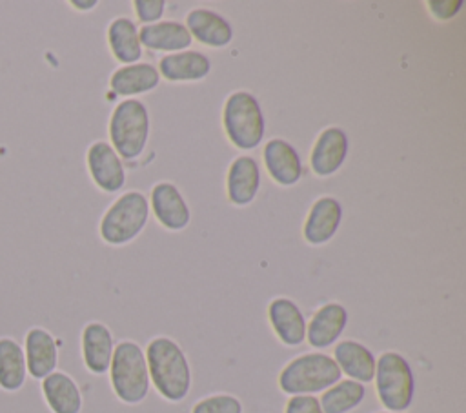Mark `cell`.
Wrapping results in <instances>:
<instances>
[{
  "label": "cell",
  "instance_id": "obj_1",
  "mask_svg": "<svg viewBox=\"0 0 466 413\" xmlns=\"http://www.w3.org/2000/svg\"><path fill=\"white\" fill-rule=\"evenodd\" d=\"M149 382L160 397L180 402L191 388V369L182 348L169 337H155L146 349Z\"/></svg>",
  "mask_w": 466,
  "mask_h": 413
},
{
  "label": "cell",
  "instance_id": "obj_2",
  "mask_svg": "<svg viewBox=\"0 0 466 413\" xmlns=\"http://www.w3.org/2000/svg\"><path fill=\"white\" fill-rule=\"evenodd\" d=\"M111 388L124 404H140L149 393V373L142 348L133 340H122L113 349L109 364Z\"/></svg>",
  "mask_w": 466,
  "mask_h": 413
},
{
  "label": "cell",
  "instance_id": "obj_3",
  "mask_svg": "<svg viewBox=\"0 0 466 413\" xmlns=\"http://www.w3.org/2000/svg\"><path fill=\"white\" fill-rule=\"evenodd\" d=\"M340 369L326 353H304L288 362L279 375V388L288 395L326 391L340 380Z\"/></svg>",
  "mask_w": 466,
  "mask_h": 413
},
{
  "label": "cell",
  "instance_id": "obj_4",
  "mask_svg": "<svg viewBox=\"0 0 466 413\" xmlns=\"http://www.w3.org/2000/svg\"><path fill=\"white\" fill-rule=\"evenodd\" d=\"M375 389L388 411L402 413L413 400L415 382L408 360L397 351H384L375 360Z\"/></svg>",
  "mask_w": 466,
  "mask_h": 413
},
{
  "label": "cell",
  "instance_id": "obj_5",
  "mask_svg": "<svg viewBox=\"0 0 466 413\" xmlns=\"http://www.w3.org/2000/svg\"><path fill=\"white\" fill-rule=\"evenodd\" d=\"M149 116L140 100L129 98L120 102L109 120V136L118 153L126 160L137 158L147 142Z\"/></svg>",
  "mask_w": 466,
  "mask_h": 413
},
{
  "label": "cell",
  "instance_id": "obj_6",
  "mask_svg": "<svg viewBox=\"0 0 466 413\" xmlns=\"http://www.w3.org/2000/svg\"><path fill=\"white\" fill-rule=\"evenodd\" d=\"M224 129L238 149H255L264 136V116L257 98L248 91H237L224 104Z\"/></svg>",
  "mask_w": 466,
  "mask_h": 413
},
{
  "label": "cell",
  "instance_id": "obj_7",
  "mask_svg": "<svg viewBox=\"0 0 466 413\" xmlns=\"http://www.w3.org/2000/svg\"><path fill=\"white\" fill-rule=\"evenodd\" d=\"M149 206L142 193L129 191L116 198L100 220V237L111 246L131 242L146 226Z\"/></svg>",
  "mask_w": 466,
  "mask_h": 413
},
{
  "label": "cell",
  "instance_id": "obj_8",
  "mask_svg": "<svg viewBox=\"0 0 466 413\" xmlns=\"http://www.w3.org/2000/svg\"><path fill=\"white\" fill-rule=\"evenodd\" d=\"M24 357L27 377L42 380L49 373L56 371L58 366V342L42 326H31L24 337Z\"/></svg>",
  "mask_w": 466,
  "mask_h": 413
},
{
  "label": "cell",
  "instance_id": "obj_9",
  "mask_svg": "<svg viewBox=\"0 0 466 413\" xmlns=\"http://www.w3.org/2000/svg\"><path fill=\"white\" fill-rule=\"evenodd\" d=\"M87 169L93 182L106 193H115L124 186L126 175L120 158L116 156L115 149L104 142H93L86 155Z\"/></svg>",
  "mask_w": 466,
  "mask_h": 413
},
{
  "label": "cell",
  "instance_id": "obj_10",
  "mask_svg": "<svg viewBox=\"0 0 466 413\" xmlns=\"http://www.w3.org/2000/svg\"><path fill=\"white\" fill-rule=\"evenodd\" d=\"M82 360L89 373L102 375L109 369L113 357V335L102 322H87L80 335Z\"/></svg>",
  "mask_w": 466,
  "mask_h": 413
},
{
  "label": "cell",
  "instance_id": "obj_11",
  "mask_svg": "<svg viewBox=\"0 0 466 413\" xmlns=\"http://www.w3.org/2000/svg\"><path fill=\"white\" fill-rule=\"evenodd\" d=\"M44 402L51 413H80L82 393L78 384L66 371H53L40 380Z\"/></svg>",
  "mask_w": 466,
  "mask_h": 413
},
{
  "label": "cell",
  "instance_id": "obj_12",
  "mask_svg": "<svg viewBox=\"0 0 466 413\" xmlns=\"http://www.w3.org/2000/svg\"><path fill=\"white\" fill-rule=\"evenodd\" d=\"M346 324H348V311L342 304L339 302L324 304L313 313L306 327V338L313 348H319V349L328 348L337 342Z\"/></svg>",
  "mask_w": 466,
  "mask_h": 413
},
{
  "label": "cell",
  "instance_id": "obj_13",
  "mask_svg": "<svg viewBox=\"0 0 466 413\" xmlns=\"http://www.w3.org/2000/svg\"><path fill=\"white\" fill-rule=\"evenodd\" d=\"M269 324L286 346H299L306 338V318L299 306L289 298H275L268 306Z\"/></svg>",
  "mask_w": 466,
  "mask_h": 413
},
{
  "label": "cell",
  "instance_id": "obj_14",
  "mask_svg": "<svg viewBox=\"0 0 466 413\" xmlns=\"http://www.w3.org/2000/svg\"><path fill=\"white\" fill-rule=\"evenodd\" d=\"M348 155V136L340 127L324 129L311 151V169L319 176L333 175Z\"/></svg>",
  "mask_w": 466,
  "mask_h": 413
},
{
  "label": "cell",
  "instance_id": "obj_15",
  "mask_svg": "<svg viewBox=\"0 0 466 413\" xmlns=\"http://www.w3.org/2000/svg\"><path fill=\"white\" fill-rule=\"evenodd\" d=\"M151 206L157 220L171 231L184 229L189 224V207L178 189L169 182H160L153 187Z\"/></svg>",
  "mask_w": 466,
  "mask_h": 413
},
{
  "label": "cell",
  "instance_id": "obj_16",
  "mask_svg": "<svg viewBox=\"0 0 466 413\" xmlns=\"http://www.w3.org/2000/svg\"><path fill=\"white\" fill-rule=\"evenodd\" d=\"M186 27L191 38L209 47H224L233 38L229 22L211 9H193L186 16Z\"/></svg>",
  "mask_w": 466,
  "mask_h": 413
},
{
  "label": "cell",
  "instance_id": "obj_17",
  "mask_svg": "<svg viewBox=\"0 0 466 413\" xmlns=\"http://www.w3.org/2000/svg\"><path fill=\"white\" fill-rule=\"evenodd\" d=\"M342 218V207L333 196L319 198L306 218L304 224V238L313 244H326L339 229Z\"/></svg>",
  "mask_w": 466,
  "mask_h": 413
},
{
  "label": "cell",
  "instance_id": "obj_18",
  "mask_svg": "<svg viewBox=\"0 0 466 413\" xmlns=\"http://www.w3.org/2000/svg\"><path fill=\"white\" fill-rule=\"evenodd\" d=\"M264 162L271 178L280 186H293L302 175L300 158L295 147L282 138H273L266 144Z\"/></svg>",
  "mask_w": 466,
  "mask_h": 413
},
{
  "label": "cell",
  "instance_id": "obj_19",
  "mask_svg": "<svg viewBox=\"0 0 466 413\" xmlns=\"http://www.w3.org/2000/svg\"><path fill=\"white\" fill-rule=\"evenodd\" d=\"M335 364L340 373H346L350 380L366 384L373 380L375 375V357L373 353L357 340H342L335 346Z\"/></svg>",
  "mask_w": 466,
  "mask_h": 413
},
{
  "label": "cell",
  "instance_id": "obj_20",
  "mask_svg": "<svg viewBox=\"0 0 466 413\" xmlns=\"http://www.w3.org/2000/svg\"><path fill=\"white\" fill-rule=\"evenodd\" d=\"M260 186L258 164L251 156H238L228 171V196L235 206L249 204Z\"/></svg>",
  "mask_w": 466,
  "mask_h": 413
},
{
  "label": "cell",
  "instance_id": "obj_21",
  "mask_svg": "<svg viewBox=\"0 0 466 413\" xmlns=\"http://www.w3.org/2000/svg\"><path fill=\"white\" fill-rule=\"evenodd\" d=\"M27 380V368L22 344L9 335L0 337V389L16 393Z\"/></svg>",
  "mask_w": 466,
  "mask_h": 413
},
{
  "label": "cell",
  "instance_id": "obj_22",
  "mask_svg": "<svg viewBox=\"0 0 466 413\" xmlns=\"http://www.w3.org/2000/svg\"><path fill=\"white\" fill-rule=\"evenodd\" d=\"M160 75L169 82H193L208 76L209 58L198 51H182L160 60Z\"/></svg>",
  "mask_w": 466,
  "mask_h": 413
},
{
  "label": "cell",
  "instance_id": "obj_23",
  "mask_svg": "<svg viewBox=\"0 0 466 413\" xmlns=\"http://www.w3.org/2000/svg\"><path fill=\"white\" fill-rule=\"evenodd\" d=\"M138 40L146 47L157 51H182L193 42L187 27L171 20L144 25L138 33Z\"/></svg>",
  "mask_w": 466,
  "mask_h": 413
},
{
  "label": "cell",
  "instance_id": "obj_24",
  "mask_svg": "<svg viewBox=\"0 0 466 413\" xmlns=\"http://www.w3.org/2000/svg\"><path fill=\"white\" fill-rule=\"evenodd\" d=\"M109 86L122 96L147 93L158 86V71L151 64L124 65L111 75Z\"/></svg>",
  "mask_w": 466,
  "mask_h": 413
},
{
  "label": "cell",
  "instance_id": "obj_25",
  "mask_svg": "<svg viewBox=\"0 0 466 413\" xmlns=\"http://www.w3.org/2000/svg\"><path fill=\"white\" fill-rule=\"evenodd\" d=\"M109 47L113 56L122 64H135L142 56L138 31L129 18H115L107 29Z\"/></svg>",
  "mask_w": 466,
  "mask_h": 413
},
{
  "label": "cell",
  "instance_id": "obj_26",
  "mask_svg": "<svg viewBox=\"0 0 466 413\" xmlns=\"http://www.w3.org/2000/svg\"><path fill=\"white\" fill-rule=\"evenodd\" d=\"M366 395V388L355 380H339L331 388H328L319 404L322 413H350L355 409Z\"/></svg>",
  "mask_w": 466,
  "mask_h": 413
},
{
  "label": "cell",
  "instance_id": "obj_27",
  "mask_svg": "<svg viewBox=\"0 0 466 413\" xmlns=\"http://www.w3.org/2000/svg\"><path fill=\"white\" fill-rule=\"evenodd\" d=\"M191 413H242V402L233 395H211L198 400Z\"/></svg>",
  "mask_w": 466,
  "mask_h": 413
},
{
  "label": "cell",
  "instance_id": "obj_28",
  "mask_svg": "<svg viewBox=\"0 0 466 413\" xmlns=\"http://www.w3.org/2000/svg\"><path fill=\"white\" fill-rule=\"evenodd\" d=\"M164 7H166L164 0H137L135 2L137 16L146 25L151 24V22L160 20V16L164 15Z\"/></svg>",
  "mask_w": 466,
  "mask_h": 413
},
{
  "label": "cell",
  "instance_id": "obj_29",
  "mask_svg": "<svg viewBox=\"0 0 466 413\" xmlns=\"http://www.w3.org/2000/svg\"><path fill=\"white\" fill-rule=\"evenodd\" d=\"M284 413H322L319 398L311 395H293L288 404Z\"/></svg>",
  "mask_w": 466,
  "mask_h": 413
},
{
  "label": "cell",
  "instance_id": "obj_30",
  "mask_svg": "<svg viewBox=\"0 0 466 413\" xmlns=\"http://www.w3.org/2000/svg\"><path fill=\"white\" fill-rule=\"evenodd\" d=\"M461 5H462V0H430L428 2L430 13L441 20H448L453 15H457Z\"/></svg>",
  "mask_w": 466,
  "mask_h": 413
},
{
  "label": "cell",
  "instance_id": "obj_31",
  "mask_svg": "<svg viewBox=\"0 0 466 413\" xmlns=\"http://www.w3.org/2000/svg\"><path fill=\"white\" fill-rule=\"evenodd\" d=\"M96 4H98L96 0H87V2H84V0H71V2H69V5L75 7V9H78V11H89V9H93Z\"/></svg>",
  "mask_w": 466,
  "mask_h": 413
},
{
  "label": "cell",
  "instance_id": "obj_32",
  "mask_svg": "<svg viewBox=\"0 0 466 413\" xmlns=\"http://www.w3.org/2000/svg\"><path fill=\"white\" fill-rule=\"evenodd\" d=\"M379 413H395V411H379Z\"/></svg>",
  "mask_w": 466,
  "mask_h": 413
}]
</instances>
